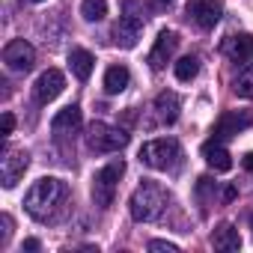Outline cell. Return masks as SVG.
Instances as JSON below:
<instances>
[{"instance_id":"f546056e","label":"cell","mask_w":253,"mask_h":253,"mask_svg":"<svg viewBox=\"0 0 253 253\" xmlns=\"http://www.w3.org/2000/svg\"><path fill=\"white\" fill-rule=\"evenodd\" d=\"M250 229H253V214H250Z\"/></svg>"},{"instance_id":"f1b7e54d","label":"cell","mask_w":253,"mask_h":253,"mask_svg":"<svg viewBox=\"0 0 253 253\" xmlns=\"http://www.w3.org/2000/svg\"><path fill=\"white\" fill-rule=\"evenodd\" d=\"M30 3H45V0H30Z\"/></svg>"},{"instance_id":"ac0fdd59","label":"cell","mask_w":253,"mask_h":253,"mask_svg":"<svg viewBox=\"0 0 253 253\" xmlns=\"http://www.w3.org/2000/svg\"><path fill=\"white\" fill-rule=\"evenodd\" d=\"M69 66H72V72H75V78H78V81H86V78L92 75L95 60H92V54H89V51L75 48V51L69 54Z\"/></svg>"},{"instance_id":"52a82bcc","label":"cell","mask_w":253,"mask_h":253,"mask_svg":"<svg viewBox=\"0 0 253 253\" xmlns=\"http://www.w3.org/2000/svg\"><path fill=\"white\" fill-rule=\"evenodd\" d=\"M3 63L9 72H30L33 63H36V51L30 42L24 39H12L6 48H3Z\"/></svg>"},{"instance_id":"ba28073f","label":"cell","mask_w":253,"mask_h":253,"mask_svg":"<svg viewBox=\"0 0 253 253\" xmlns=\"http://www.w3.org/2000/svg\"><path fill=\"white\" fill-rule=\"evenodd\" d=\"M63 89H66L63 72H60V69H48V72H42V75L36 78V84H33V98H36L39 104H48V101H54Z\"/></svg>"},{"instance_id":"9c48e42d","label":"cell","mask_w":253,"mask_h":253,"mask_svg":"<svg viewBox=\"0 0 253 253\" xmlns=\"http://www.w3.org/2000/svg\"><path fill=\"white\" fill-rule=\"evenodd\" d=\"M188 15L194 24H200L203 30H211L220 15H223V6H220V0H188Z\"/></svg>"},{"instance_id":"83f0119b","label":"cell","mask_w":253,"mask_h":253,"mask_svg":"<svg viewBox=\"0 0 253 253\" xmlns=\"http://www.w3.org/2000/svg\"><path fill=\"white\" fill-rule=\"evenodd\" d=\"M155 6H161V9H167V6H173V0H155Z\"/></svg>"},{"instance_id":"277c9868","label":"cell","mask_w":253,"mask_h":253,"mask_svg":"<svg viewBox=\"0 0 253 253\" xmlns=\"http://www.w3.org/2000/svg\"><path fill=\"white\" fill-rule=\"evenodd\" d=\"M122 173H125V161H122V158H113L107 167H101V170L92 176V200H95V206L107 209V206L113 203L116 182L122 179Z\"/></svg>"},{"instance_id":"603a6c76","label":"cell","mask_w":253,"mask_h":253,"mask_svg":"<svg viewBox=\"0 0 253 253\" xmlns=\"http://www.w3.org/2000/svg\"><path fill=\"white\" fill-rule=\"evenodd\" d=\"M149 250H164V253H179V247L173 241H161V238H152L149 241Z\"/></svg>"},{"instance_id":"4316f807","label":"cell","mask_w":253,"mask_h":253,"mask_svg":"<svg viewBox=\"0 0 253 253\" xmlns=\"http://www.w3.org/2000/svg\"><path fill=\"white\" fill-rule=\"evenodd\" d=\"M223 200H235V188H232V185H229V188L223 191Z\"/></svg>"},{"instance_id":"8fae6325","label":"cell","mask_w":253,"mask_h":253,"mask_svg":"<svg viewBox=\"0 0 253 253\" xmlns=\"http://www.w3.org/2000/svg\"><path fill=\"white\" fill-rule=\"evenodd\" d=\"M176 45H179V36H176L173 30H161L158 39H155V48L149 51V66H152V69H164V66L173 60Z\"/></svg>"},{"instance_id":"2e32d148","label":"cell","mask_w":253,"mask_h":253,"mask_svg":"<svg viewBox=\"0 0 253 253\" xmlns=\"http://www.w3.org/2000/svg\"><path fill=\"white\" fill-rule=\"evenodd\" d=\"M51 128H54V134H63V131H75V128H81V107H78V104L63 107V110L51 119Z\"/></svg>"},{"instance_id":"7c38bea8","label":"cell","mask_w":253,"mask_h":253,"mask_svg":"<svg viewBox=\"0 0 253 253\" xmlns=\"http://www.w3.org/2000/svg\"><path fill=\"white\" fill-rule=\"evenodd\" d=\"M223 51H226L235 63L253 66V36H229L226 45H223Z\"/></svg>"},{"instance_id":"484cf974","label":"cell","mask_w":253,"mask_h":253,"mask_svg":"<svg viewBox=\"0 0 253 253\" xmlns=\"http://www.w3.org/2000/svg\"><path fill=\"white\" fill-rule=\"evenodd\" d=\"M241 164H244V167H247V170H253V152H247V155H244V161H241Z\"/></svg>"},{"instance_id":"d6986e66","label":"cell","mask_w":253,"mask_h":253,"mask_svg":"<svg viewBox=\"0 0 253 253\" xmlns=\"http://www.w3.org/2000/svg\"><path fill=\"white\" fill-rule=\"evenodd\" d=\"M211 241H214L217 250H238V247H241V235H238V229H235L232 223H220V226L214 229Z\"/></svg>"},{"instance_id":"5b68a950","label":"cell","mask_w":253,"mask_h":253,"mask_svg":"<svg viewBox=\"0 0 253 253\" xmlns=\"http://www.w3.org/2000/svg\"><path fill=\"white\" fill-rule=\"evenodd\" d=\"M86 143L95 152H119V149L128 146V134H125L122 128H113V125H107V122H92L89 134H86Z\"/></svg>"},{"instance_id":"6da1fadb","label":"cell","mask_w":253,"mask_h":253,"mask_svg":"<svg viewBox=\"0 0 253 253\" xmlns=\"http://www.w3.org/2000/svg\"><path fill=\"white\" fill-rule=\"evenodd\" d=\"M66 182H60V179H54V176H42L39 182H33V188L27 191V197H24V209H27V214L33 217V220H48V217H54V211L63 206V200H66Z\"/></svg>"},{"instance_id":"9a60e30c","label":"cell","mask_w":253,"mask_h":253,"mask_svg":"<svg viewBox=\"0 0 253 253\" xmlns=\"http://www.w3.org/2000/svg\"><path fill=\"white\" fill-rule=\"evenodd\" d=\"M179 107H182V101H179V95L173 89H167V92H161L155 98V113H158L161 122H176L179 119Z\"/></svg>"},{"instance_id":"30bf717a","label":"cell","mask_w":253,"mask_h":253,"mask_svg":"<svg viewBox=\"0 0 253 253\" xmlns=\"http://www.w3.org/2000/svg\"><path fill=\"white\" fill-rule=\"evenodd\" d=\"M143 18H137V15H128L125 12L116 24H113V42L119 45V48H134L137 42H140V33H143Z\"/></svg>"},{"instance_id":"5bb4252c","label":"cell","mask_w":253,"mask_h":253,"mask_svg":"<svg viewBox=\"0 0 253 253\" xmlns=\"http://www.w3.org/2000/svg\"><path fill=\"white\" fill-rule=\"evenodd\" d=\"M203 158H206V164H209L211 170H217V173H226V170L232 167V155L220 146V140H209V143L203 146Z\"/></svg>"},{"instance_id":"cb8c5ba5","label":"cell","mask_w":253,"mask_h":253,"mask_svg":"<svg viewBox=\"0 0 253 253\" xmlns=\"http://www.w3.org/2000/svg\"><path fill=\"white\" fill-rule=\"evenodd\" d=\"M12 128H15V116H12V113H3V119H0V134L9 137Z\"/></svg>"},{"instance_id":"4fadbf2b","label":"cell","mask_w":253,"mask_h":253,"mask_svg":"<svg viewBox=\"0 0 253 253\" xmlns=\"http://www.w3.org/2000/svg\"><path fill=\"white\" fill-rule=\"evenodd\" d=\"M250 125V116L244 113H223L220 122L214 125V140H226V137H235L238 131H244Z\"/></svg>"},{"instance_id":"44dd1931","label":"cell","mask_w":253,"mask_h":253,"mask_svg":"<svg viewBox=\"0 0 253 253\" xmlns=\"http://www.w3.org/2000/svg\"><path fill=\"white\" fill-rule=\"evenodd\" d=\"M81 15L86 21H101L107 15V0H84V3H81Z\"/></svg>"},{"instance_id":"7a4b0ae2","label":"cell","mask_w":253,"mask_h":253,"mask_svg":"<svg viewBox=\"0 0 253 253\" xmlns=\"http://www.w3.org/2000/svg\"><path fill=\"white\" fill-rule=\"evenodd\" d=\"M167 203H170V194H167L158 182L143 179V182L134 188V194H131V200H128V209H131V217H134V220L149 223V220H158V217L164 214Z\"/></svg>"},{"instance_id":"d4e9b609","label":"cell","mask_w":253,"mask_h":253,"mask_svg":"<svg viewBox=\"0 0 253 253\" xmlns=\"http://www.w3.org/2000/svg\"><path fill=\"white\" fill-rule=\"evenodd\" d=\"M24 250H39V241L36 238H24Z\"/></svg>"},{"instance_id":"ffe728a7","label":"cell","mask_w":253,"mask_h":253,"mask_svg":"<svg viewBox=\"0 0 253 253\" xmlns=\"http://www.w3.org/2000/svg\"><path fill=\"white\" fill-rule=\"evenodd\" d=\"M173 69H176V78L188 84V81L197 78V72H200V60H197V57H182V60H176Z\"/></svg>"},{"instance_id":"8992f818","label":"cell","mask_w":253,"mask_h":253,"mask_svg":"<svg viewBox=\"0 0 253 253\" xmlns=\"http://www.w3.org/2000/svg\"><path fill=\"white\" fill-rule=\"evenodd\" d=\"M27 164H30V155L24 149H6L3 158H0V182H3V188H15Z\"/></svg>"},{"instance_id":"e0dca14e","label":"cell","mask_w":253,"mask_h":253,"mask_svg":"<svg viewBox=\"0 0 253 253\" xmlns=\"http://www.w3.org/2000/svg\"><path fill=\"white\" fill-rule=\"evenodd\" d=\"M128 81H131V72L125 66H110L104 72V92L107 95H119L125 86H128Z\"/></svg>"},{"instance_id":"3957f363","label":"cell","mask_w":253,"mask_h":253,"mask_svg":"<svg viewBox=\"0 0 253 253\" xmlns=\"http://www.w3.org/2000/svg\"><path fill=\"white\" fill-rule=\"evenodd\" d=\"M179 158H182V146L179 140L173 137H158V140H149L143 143L140 149V161L152 170H176L179 167Z\"/></svg>"},{"instance_id":"7402d4cb","label":"cell","mask_w":253,"mask_h":253,"mask_svg":"<svg viewBox=\"0 0 253 253\" xmlns=\"http://www.w3.org/2000/svg\"><path fill=\"white\" fill-rule=\"evenodd\" d=\"M232 89H235V95H241V98H253V66H244V72L235 78Z\"/></svg>"}]
</instances>
